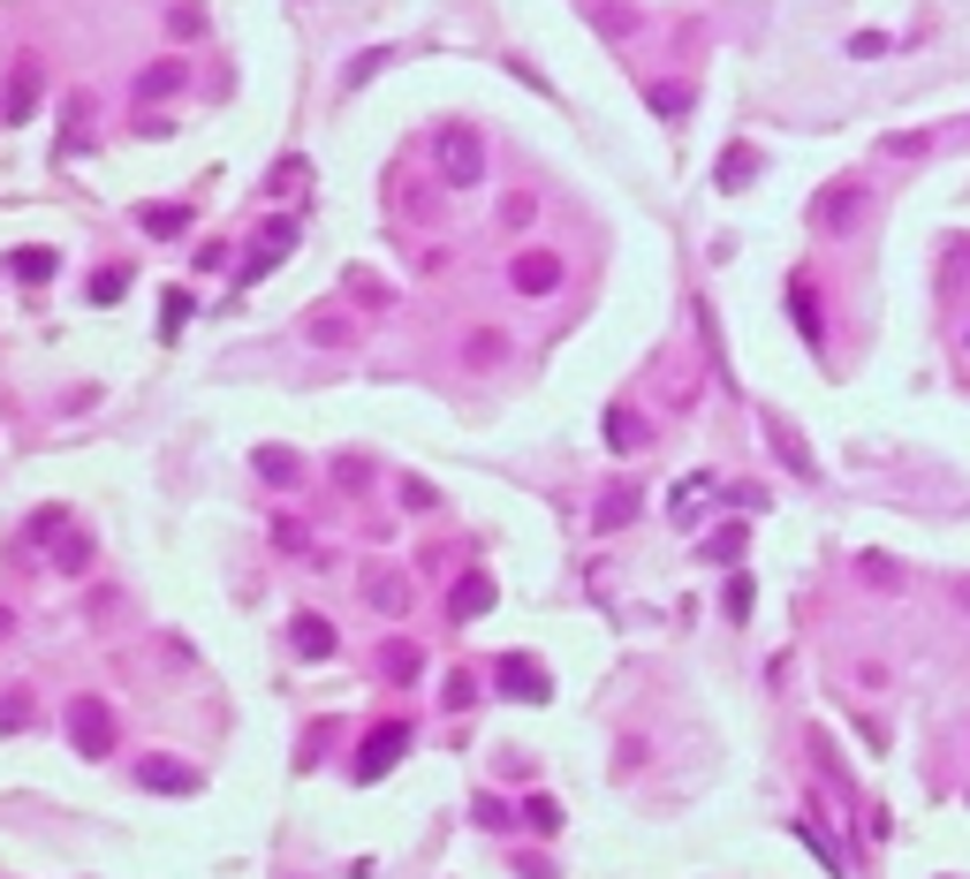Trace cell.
I'll return each instance as SVG.
<instances>
[{"mask_svg": "<svg viewBox=\"0 0 970 879\" xmlns=\"http://www.w3.org/2000/svg\"><path fill=\"white\" fill-rule=\"evenodd\" d=\"M69 743L84 758H107L114 751V712L99 706V698H69Z\"/></svg>", "mask_w": 970, "mask_h": 879, "instance_id": "1", "label": "cell"}, {"mask_svg": "<svg viewBox=\"0 0 970 879\" xmlns=\"http://www.w3.org/2000/svg\"><path fill=\"white\" fill-rule=\"evenodd\" d=\"M857 220H864V190H857V182H834V190L811 206V228H819V236H849Z\"/></svg>", "mask_w": 970, "mask_h": 879, "instance_id": "2", "label": "cell"}, {"mask_svg": "<svg viewBox=\"0 0 970 879\" xmlns=\"http://www.w3.org/2000/svg\"><path fill=\"white\" fill-rule=\"evenodd\" d=\"M402 743H410V728H402V720H380V728L364 736V751H357V781H380L387 766L402 758Z\"/></svg>", "mask_w": 970, "mask_h": 879, "instance_id": "3", "label": "cell"}, {"mask_svg": "<svg viewBox=\"0 0 970 879\" xmlns=\"http://www.w3.org/2000/svg\"><path fill=\"white\" fill-rule=\"evenodd\" d=\"M440 168H448V182H478V174H486V144H478V137H470V129H448V137H440Z\"/></svg>", "mask_w": 970, "mask_h": 879, "instance_id": "4", "label": "cell"}, {"mask_svg": "<svg viewBox=\"0 0 970 879\" xmlns=\"http://www.w3.org/2000/svg\"><path fill=\"white\" fill-rule=\"evenodd\" d=\"M493 675H501L508 698H523V706H547V698H553V682H547V668H539V660H516V652H508Z\"/></svg>", "mask_w": 970, "mask_h": 879, "instance_id": "5", "label": "cell"}, {"mask_svg": "<svg viewBox=\"0 0 970 879\" xmlns=\"http://www.w3.org/2000/svg\"><path fill=\"white\" fill-rule=\"evenodd\" d=\"M508 281H516V296H553L561 289V258L553 251H523L516 266H508Z\"/></svg>", "mask_w": 970, "mask_h": 879, "instance_id": "6", "label": "cell"}, {"mask_svg": "<svg viewBox=\"0 0 970 879\" xmlns=\"http://www.w3.org/2000/svg\"><path fill=\"white\" fill-rule=\"evenodd\" d=\"M486 607H493V577H486V569H463L456 591H448V615H456V622H478Z\"/></svg>", "mask_w": 970, "mask_h": 879, "instance_id": "7", "label": "cell"}, {"mask_svg": "<svg viewBox=\"0 0 970 879\" xmlns=\"http://www.w3.org/2000/svg\"><path fill=\"white\" fill-rule=\"evenodd\" d=\"M137 781H144V789H160V796H190V789H198V766H182V758H144V766H137Z\"/></svg>", "mask_w": 970, "mask_h": 879, "instance_id": "8", "label": "cell"}, {"mask_svg": "<svg viewBox=\"0 0 970 879\" xmlns=\"http://www.w3.org/2000/svg\"><path fill=\"white\" fill-rule=\"evenodd\" d=\"M289 645H296V660H334V622L327 615H296Z\"/></svg>", "mask_w": 970, "mask_h": 879, "instance_id": "9", "label": "cell"}, {"mask_svg": "<svg viewBox=\"0 0 970 879\" xmlns=\"http://www.w3.org/2000/svg\"><path fill=\"white\" fill-rule=\"evenodd\" d=\"M182 84H190V69H182V61H152V69L137 77V99L152 107V99H168V91H182Z\"/></svg>", "mask_w": 970, "mask_h": 879, "instance_id": "10", "label": "cell"}, {"mask_svg": "<svg viewBox=\"0 0 970 879\" xmlns=\"http://www.w3.org/2000/svg\"><path fill=\"white\" fill-rule=\"evenodd\" d=\"M39 99H46V84H39V69L23 61V69H16V84H8V107H0V114H8V122H23Z\"/></svg>", "mask_w": 970, "mask_h": 879, "instance_id": "11", "label": "cell"}, {"mask_svg": "<svg viewBox=\"0 0 970 879\" xmlns=\"http://www.w3.org/2000/svg\"><path fill=\"white\" fill-rule=\"evenodd\" d=\"M364 599H372L380 615H402V607H410V585H402V577H387V569H372V577H364Z\"/></svg>", "mask_w": 970, "mask_h": 879, "instance_id": "12", "label": "cell"}, {"mask_svg": "<svg viewBox=\"0 0 970 879\" xmlns=\"http://www.w3.org/2000/svg\"><path fill=\"white\" fill-rule=\"evenodd\" d=\"M751 174H759V152H751V144H728V152H720V190H743Z\"/></svg>", "mask_w": 970, "mask_h": 879, "instance_id": "13", "label": "cell"}, {"mask_svg": "<svg viewBox=\"0 0 970 879\" xmlns=\"http://www.w3.org/2000/svg\"><path fill=\"white\" fill-rule=\"evenodd\" d=\"M137 228H144V236H182L190 212H182V206H144V212H137Z\"/></svg>", "mask_w": 970, "mask_h": 879, "instance_id": "14", "label": "cell"}, {"mask_svg": "<svg viewBox=\"0 0 970 879\" xmlns=\"http://www.w3.org/2000/svg\"><path fill=\"white\" fill-rule=\"evenodd\" d=\"M607 448H644V418H630V410H607Z\"/></svg>", "mask_w": 970, "mask_h": 879, "instance_id": "15", "label": "cell"}, {"mask_svg": "<svg viewBox=\"0 0 970 879\" xmlns=\"http://www.w3.org/2000/svg\"><path fill=\"white\" fill-rule=\"evenodd\" d=\"M8 273H16V281H53V251H16Z\"/></svg>", "mask_w": 970, "mask_h": 879, "instance_id": "16", "label": "cell"}, {"mask_svg": "<svg viewBox=\"0 0 970 879\" xmlns=\"http://www.w3.org/2000/svg\"><path fill=\"white\" fill-rule=\"evenodd\" d=\"M258 478H273V486H296V456H289V448H258Z\"/></svg>", "mask_w": 970, "mask_h": 879, "instance_id": "17", "label": "cell"}, {"mask_svg": "<svg viewBox=\"0 0 970 879\" xmlns=\"http://www.w3.org/2000/svg\"><path fill=\"white\" fill-rule=\"evenodd\" d=\"M53 539H61L53 546V569H91V546L77 539V531H53Z\"/></svg>", "mask_w": 970, "mask_h": 879, "instance_id": "18", "label": "cell"}, {"mask_svg": "<svg viewBox=\"0 0 970 879\" xmlns=\"http://www.w3.org/2000/svg\"><path fill=\"white\" fill-rule=\"evenodd\" d=\"M122 289H129V273H122V266H107V273H91V303H122Z\"/></svg>", "mask_w": 970, "mask_h": 879, "instance_id": "19", "label": "cell"}, {"mask_svg": "<svg viewBox=\"0 0 970 879\" xmlns=\"http://www.w3.org/2000/svg\"><path fill=\"white\" fill-rule=\"evenodd\" d=\"M736 553H743V523H720L706 539V561H736Z\"/></svg>", "mask_w": 970, "mask_h": 879, "instance_id": "20", "label": "cell"}, {"mask_svg": "<svg viewBox=\"0 0 970 879\" xmlns=\"http://www.w3.org/2000/svg\"><path fill=\"white\" fill-rule=\"evenodd\" d=\"M789 311H797L803 341H819V311H811V289H803V281H789Z\"/></svg>", "mask_w": 970, "mask_h": 879, "instance_id": "21", "label": "cell"}, {"mask_svg": "<svg viewBox=\"0 0 970 879\" xmlns=\"http://www.w3.org/2000/svg\"><path fill=\"white\" fill-rule=\"evenodd\" d=\"M16 728H31V698H23V690L0 698V736H16Z\"/></svg>", "mask_w": 970, "mask_h": 879, "instance_id": "22", "label": "cell"}, {"mask_svg": "<svg viewBox=\"0 0 970 879\" xmlns=\"http://www.w3.org/2000/svg\"><path fill=\"white\" fill-rule=\"evenodd\" d=\"M334 486L364 493V486H372V462H364V456H341V462H334Z\"/></svg>", "mask_w": 970, "mask_h": 879, "instance_id": "23", "label": "cell"}, {"mask_svg": "<svg viewBox=\"0 0 970 879\" xmlns=\"http://www.w3.org/2000/svg\"><path fill=\"white\" fill-rule=\"evenodd\" d=\"M523 819H531L539 835H553V827H561V803H553V796H531V803H523Z\"/></svg>", "mask_w": 970, "mask_h": 879, "instance_id": "24", "label": "cell"}, {"mask_svg": "<svg viewBox=\"0 0 970 879\" xmlns=\"http://www.w3.org/2000/svg\"><path fill=\"white\" fill-rule=\"evenodd\" d=\"M470 698H478V682H470V675L456 668V675H448V690H440V706H448V712H463Z\"/></svg>", "mask_w": 970, "mask_h": 879, "instance_id": "25", "label": "cell"}, {"mask_svg": "<svg viewBox=\"0 0 970 879\" xmlns=\"http://www.w3.org/2000/svg\"><path fill=\"white\" fill-rule=\"evenodd\" d=\"M690 107V84H652V114H682Z\"/></svg>", "mask_w": 970, "mask_h": 879, "instance_id": "26", "label": "cell"}, {"mask_svg": "<svg viewBox=\"0 0 970 879\" xmlns=\"http://www.w3.org/2000/svg\"><path fill=\"white\" fill-rule=\"evenodd\" d=\"M380 668H387V675H418V645H387Z\"/></svg>", "mask_w": 970, "mask_h": 879, "instance_id": "27", "label": "cell"}, {"mask_svg": "<svg viewBox=\"0 0 970 879\" xmlns=\"http://www.w3.org/2000/svg\"><path fill=\"white\" fill-rule=\"evenodd\" d=\"M349 296H357V303H372V311H387V289L372 281V273H349Z\"/></svg>", "mask_w": 970, "mask_h": 879, "instance_id": "28", "label": "cell"}, {"mask_svg": "<svg viewBox=\"0 0 970 879\" xmlns=\"http://www.w3.org/2000/svg\"><path fill=\"white\" fill-rule=\"evenodd\" d=\"M168 31H174V39H198V31H206V8H174Z\"/></svg>", "mask_w": 970, "mask_h": 879, "instance_id": "29", "label": "cell"}, {"mask_svg": "<svg viewBox=\"0 0 970 879\" xmlns=\"http://www.w3.org/2000/svg\"><path fill=\"white\" fill-rule=\"evenodd\" d=\"M84 129H91V107H84V99H77V107H69V137H61V144H69V152H77V144H91Z\"/></svg>", "mask_w": 970, "mask_h": 879, "instance_id": "30", "label": "cell"}, {"mask_svg": "<svg viewBox=\"0 0 970 879\" xmlns=\"http://www.w3.org/2000/svg\"><path fill=\"white\" fill-rule=\"evenodd\" d=\"M402 508H418V516H424V508H440V501H432V486H424V478H402Z\"/></svg>", "mask_w": 970, "mask_h": 879, "instance_id": "31", "label": "cell"}, {"mask_svg": "<svg viewBox=\"0 0 970 879\" xmlns=\"http://www.w3.org/2000/svg\"><path fill=\"white\" fill-rule=\"evenodd\" d=\"M864 585H902V569H894V561H880V553H864Z\"/></svg>", "mask_w": 970, "mask_h": 879, "instance_id": "32", "label": "cell"}, {"mask_svg": "<svg viewBox=\"0 0 970 879\" xmlns=\"http://www.w3.org/2000/svg\"><path fill=\"white\" fill-rule=\"evenodd\" d=\"M380 69H387V53H364V61H349V84H372Z\"/></svg>", "mask_w": 970, "mask_h": 879, "instance_id": "33", "label": "cell"}, {"mask_svg": "<svg viewBox=\"0 0 970 879\" xmlns=\"http://www.w3.org/2000/svg\"><path fill=\"white\" fill-rule=\"evenodd\" d=\"M599 523L614 531V523H630V493H607V508H599Z\"/></svg>", "mask_w": 970, "mask_h": 879, "instance_id": "34", "label": "cell"}, {"mask_svg": "<svg viewBox=\"0 0 970 879\" xmlns=\"http://www.w3.org/2000/svg\"><path fill=\"white\" fill-rule=\"evenodd\" d=\"M728 615H736V622L751 615V577H736V585H728Z\"/></svg>", "mask_w": 970, "mask_h": 879, "instance_id": "35", "label": "cell"}, {"mask_svg": "<svg viewBox=\"0 0 970 879\" xmlns=\"http://www.w3.org/2000/svg\"><path fill=\"white\" fill-rule=\"evenodd\" d=\"M501 357V334H470V364H493Z\"/></svg>", "mask_w": 970, "mask_h": 879, "instance_id": "36", "label": "cell"}, {"mask_svg": "<svg viewBox=\"0 0 970 879\" xmlns=\"http://www.w3.org/2000/svg\"><path fill=\"white\" fill-rule=\"evenodd\" d=\"M8 629H16V622H8V607H0V637H8Z\"/></svg>", "mask_w": 970, "mask_h": 879, "instance_id": "37", "label": "cell"}]
</instances>
